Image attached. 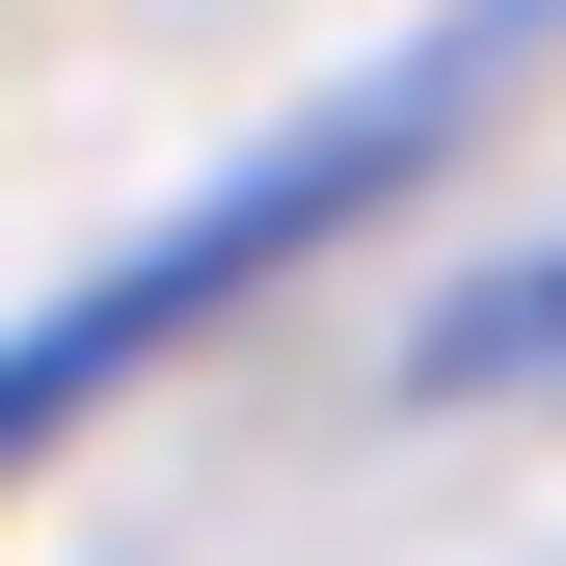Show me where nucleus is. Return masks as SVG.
Wrapping results in <instances>:
<instances>
[{
  "instance_id": "obj_1",
  "label": "nucleus",
  "mask_w": 566,
  "mask_h": 566,
  "mask_svg": "<svg viewBox=\"0 0 566 566\" xmlns=\"http://www.w3.org/2000/svg\"><path fill=\"white\" fill-rule=\"evenodd\" d=\"M539 28H566V0H459V28H405L378 82H324L297 135H270V163H217V189H189L163 243H108V270H82L54 324H0V459H28V432H82V405L135 378V350H189V324H243L270 270L324 243V217H378V189H432L459 135H485V82H513Z\"/></svg>"
},
{
  "instance_id": "obj_2",
  "label": "nucleus",
  "mask_w": 566,
  "mask_h": 566,
  "mask_svg": "<svg viewBox=\"0 0 566 566\" xmlns=\"http://www.w3.org/2000/svg\"><path fill=\"white\" fill-rule=\"evenodd\" d=\"M432 405H566V243L539 270H485V297H432V350H405Z\"/></svg>"
}]
</instances>
